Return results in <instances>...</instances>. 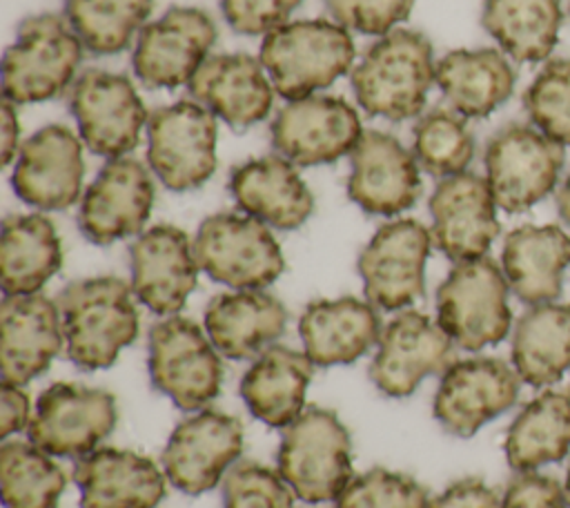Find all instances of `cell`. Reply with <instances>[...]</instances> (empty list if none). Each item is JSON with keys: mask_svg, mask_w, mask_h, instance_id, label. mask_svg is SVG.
<instances>
[{"mask_svg": "<svg viewBox=\"0 0 570 508\" xmlns=\"http://www.w3.org/2000/svg\"><path fill=\"white\" fill-rule=\"evenodd\" d=\"M67 359L80 370L109 368L138 336L131 283L94 276L69 283L58 294Z\"/></svg>", "mask_w": 570, "mask_h": 508, "instance_id": "obj_1", "label": "cell"}, {"mask_svg": "<svg viewBox=\"0 0 570 508\" xmlns=\"http://www.w3.org/2000/svg\"><path fill=\"white\" fill-rule=\"evenodd\" d=\"M432 42L412 29H392L352 69L356 102L370 116L407 120L421 114L434 82Z\"/></svg>", "mask_w": 570, "mask_h": 508, "instance_id": "obj_2", "label": "cell"}, {"mask_svg": "<svg viewBox=\"0 0 570 508\" xmlns=\"http://www.w3.org/2000/svg\"><path fill=\"white\" fill-rule=\"evenodd\" d=\"M354 62V42L345 27L323 18L285 22L261 45V65L274 89L289 100L330 87Z\"/></svg>", "mask_w": 570, "mask_h": 508, "instance_id": "obj_3", "label": "cell"}, {"mask_svg": "<svg viewBox=\"0 0 570 508\" xmlns=\"http://www.w3.org/2000/svg\"><path fill=\"white\" fill-rule=\"evenodd\" d=\"M278 475L305 504L336 501L352 479V441L336 412L303 410L283 432Z\"/></svg>", "mask_w": 570, "mask_h": 508, "instance_id": "obj_4", "label": "cell"}, {"mask_svg": "<svg viewBox=\"0 0 570 508\" xmlns=\"http://www.w3.org/2000/svg\"><path fill=\"white\" fill-rule=\"evenodd\" d=\"M82 42L69 20L56 13L29 16L2 58V91L13 105L60 96L82 58Z\"/></svg>", "mask_w": 570, "mask_h": 508, "instance_id": "obj_5", "label": "cell"}, {"mask_svg": "<svg viewBox=\"0 0 570 508\" xmlns=\"http://www.w3.org/2000/svg\"><path fill=\"white\" fill-rule=\"evenodd\" d=\"M508 290L505 274L492 258L456 263L436 290V323L463 350L497 345L512 325Z\"/></svg>", "mask_w": 570, "mask_h": 508, "instance_id": "obj_6", "label": "cell"}, {"mask_svg": "<svg viewBox=\"0 0 570 508\" xmlns=\"http://www.w3.org/2000/svg\"><path fill=\"white\" fill-rule=\"evenodd\" d=\"M194 256L209 279L236 290H261L285 270L283 252L267 225L234 212H218L200 223Z\"/></svg>", "mask_w": 570, "mask_h": 508, "instance_id": "obj_7", "label": "cell"}, {"mask_svg": "<svg viewBox=\"0 0 570 508\" xmlns=\"http://www.w3.org/2000/svg\"><path fill=\"white\" fill-rule=\"evenodd\" d=\"M483 165L497 207L519 214L557 187L563 167V145L532 125L510 123L488 140Z\"/></svg>", "mask_w": 570, "mask_h": 508, "instance_id": "obj_8", "label": "cell"}, {"mask_svg": "<svg viewBox=\"0 0 570 508\" xmlns=\"http://www.w3.org/2000/svg\"><path fill=\"white\" fill-rule=\"evenodd\" d=\"M151 385L180 410H200L223 383V363L212 339L185 316H167L149 330Z\"/></svg>", "mask_w": 570, "mask_h": 508, "instance_id": "obj_9", "label": "cell"}, {"mask_svg": "<svg viewBox=\"0 0 570 508\" xmlns=\"http://www.w3.org/2000/svg\"><path fill=\"white\" fill-rule=\"evenodd\" d=\"M216 116L196 100L149 114L147 160L167 189L189 192L216 169Z\"/></svg>", "mask_w": 570, "mask_h": 508, "instance_id": "obj_10", "label": "cell"}, {"mask_svg": "<svg viewBox=\"0 0 570 508\" xmlns=\"http://www.w3.org/2000/svg\"><path fill=\"white\" fill-rule=\"evenodd\" d=\"M432 232L412 218L381 225L358 254L365 299L379 310H403L425 292Z\"/></svg>", "mask_w": 570, "mask_h": 508, "instance_id": "obj_11", "label": "cell"}, {"mask_svg": "<svg viewBox=\"0 0 570 508\" xmlns=\"http://www.w3.org/2000/svg\"><path fill=\"white\" fill-rule=\"evenodd\" d=\"M116 419L118 410L111 392L62 381L38 397L27 437L51 457L80 459L96 450L114 430Z\"/></svg>", "mask_w": 570, "mask_h": 508, "instance_id": "obj_12", "label": "cell"}, {"mask_svg": "<svg viewBox=\"0 0 570 508\" xmlns=\"http://www.w3.org/2000/svg\"><path fill=\"white\" fill-rule=\"evenodd\" d=\"M69 109L85 145L105 158L127 156L149 120L129 78L105 69H89L73 82Z\"/></svg>", "mask_w": 570, "mask_h": 508, "instance_id": "obj_13", "label": "cell"}, {"mask_svg": "<svg viewBox=\"0 0 570 508\" xmlns=\"http://www.w3.org/2000/svg\"><path fill=\"white\" fill-rule=\"evenodd\" d=\"M216 42L214 20L196 7H171L138 31L131 56L145 87L174 89L189 85Z\"/></svg>", "mask_w": 570, "mask_h": 508, "instance_id": "obj_14", "label": "cell"}, {"mask_svg": "<svg viewBox=\"0 0 570 508\" xmlns=\"http://www.w3.org/2000/svg\"><path fill=\"white\" fill-rule=\"evenodd\" d=\"M514 368L492 356L452 361L439 381L432 412L454 437H472L481 426L510 410L519 397Z\"/></svg>", "mask_w": 570, "mask_h": 508, "instance_id": "obj_15", "label": "cell"}, {"mask_svg": "<svg viewBox=\"0 0 570 508\" xmlns=\"http://www.w3.org/2000/svg\"><path fill=\"white\" fill-rule=\"evenodd\" d=\"M361 136L363 129L356 109L334 96L292 100L272 123L274 149L301 167L334 163L352 154Z\"/></svg>", "mask_w": 570, "mask_h": 508, "instance_id": "obj_16", "label": "cell"}, {"mask_svg": "<svg viewBox=\"0 0 570 508\" xmlns=\"http://www.w3.org/2000/svg\"><path fill=\"white\" fill-rule=\"evenodd\" d=\"M243 452V426L218 410H200L183 419L163 450V472L187 495L212 490Z\"/></svg>", "mask_w": 570, "mask_h": 508, "instance_id": "obj_17", "label": "cell"}, {"mask_svg": "<svg viewBox=\"0 0 570 508\" xmlns=\"http://www.w3.org/2000/svg\"><path fill=\"white\" fill-rule=\"evenodd\" d=\"M452 352L454 343L439 323L405 310L381 330L370 379L387 397H410L425 377L452 363Z\"/></svg>", "mask_w": 570, "mask_h": 508, "instance_id": "obj_18", "label": "cell"}, {"mask_svg": "<svg viewBox=\"0 0 570 508\" xmlns=\"http://www.w3.org/2000/svg\"><path fill=\"white\" fill-rule=\"evenodd\" d=\"M154 205L147 167L131 158H109L87 187L78 209V227L87 241L109 245L142 229Z\"/></svg>", "mask_w": 570, "mask_h": 508, "instance_id": "obj_19", "label": "cell"}, {"mask_svg": "<svg viewBox=\"0 0 570 508\" xmlns=\"http://www.w3.org/2000/svg\"><path fill=\"white\" fill-rule=\"evenodd\" d=\"M432 241L454 263L485 256L499 234L497 203L483 176L441 178L430 196Z\"/></svg>", "mask_w": 570, "mask_h": 508, "instance_id": "obj_20", "label": "cell"}, {"mask_svg": "<svg viewBox=\"0 0 570 508\" xmlns=\"http://www.w3.org/2000/svg\"><path fill=\"white\" fill-rule=\"evenodd\" d=\"M134 296L154 314L174 316L198 285L194 243L174 225L145 229L129 247Z\"/></svg>", "mask_w": 570, "mask_h": 508, "instance_id": "obj_21", "label": "cell"}, {"mask_svg": "<svg viewBox=\"0 0 570 508\" xmlns=\"http://www.w3.org/2000/svg\"><path fill=\"white\" fill-rule=\"evenodd\" d=\"M82 174L78 136L65 125H47L20 145L11 185L18 198L31 207L67 209L80 196Z\"/></svg>", "mask_w": 570, "mask_h": 508, "instance_id": "obj_22", "label": "cell"}, {"mask_svg": "<svg viewBox=\"0 0 570 508\" xmlns=\"http://www.w3.org/2000/svg\"><path fill=\"white\" fill-rule=\"evenodd\" d=\"M419 194L414 154L385 131H363L352 152L347 196L367 214L394 216L412 207Z\"/></svg>", "mask_w": 570, "mask_h": 508, "instance_id": "obj_23", "label": "cell"}, {"mask_svg": "<svg viewBox=\"0 0 570 508\" xmlns=\"http://www.w3.org/2000/svg\"><path fill=\"white\" fill-rule=\"evenodd\" d=\"M0 332L2 381L16 385L40 377L65 343L58 303L40 292L4 296Z\"/></svg>", "mask_w": 570, "mask_h": 508, "instance_id": "obj_24", "label": "cell"}, {"mask_svg": "<svg viewBox=\"0 0 570 508\" xmlns=\"http://www.w3.org/2000/svg\"><path fill=\"white\" fill-rule=\"evenodd\" d=\"M80 508H156L165 497V472L131 450L96 448L76 459Z\"/></svg>", "mask_w": 570, "mask_h": 508, "instance_id": "obj_25", "label": "cell"}, {"mask_svg": "<svg viewBox=\"0 0 570 508\" xmlns=\"http://www.w3.org/2000/svg\"><path fill=\"white\" fill-rule=\"evenodd\" d=\"M189 94L229 127L247 129L267 116L274 85L261 60L247 53H218L196 71Z\"/></svg>", "mask_w": 570, "mask_h": 508, "instance_id": "obj_26", "label": "cell"}, {"mask_svg": "<svg viewBox=\"0 0 570 508\" xmlns=\"http://www.w3.org/2000/svg\"><path fill=\"white\" fill-rule=\"evenodd\" d=\"M229 192L247 216L276 229L301 227L314 209L309 187L298 176L294 163L281 154L261 156L234 167Z\"/></svg>", "mask_w": 570, "mask_h": 508, "instance_id": "obj_27", "label": "cell"}, {"mask_svg": "<svg viewBox=\"0 0 570 508\" xmlns=\"http://www.w3.org/2000/svg\"><path fill=\"white\" fill-rule=\"evenodd\" d=\"M381 319L370 301L356 296L312 301L298 321L305 354L314 365H347L381 336Z\"/></svg>", "mask_w": 570, "mask_h": 508, "instance_id": "obj_28", "label": "cell"}, {"mask_svg": "<svg viewBox=\"0 0 570 508\" xmlns=\"http://www.w3.org/2000/svg\"><path fill=\"white\" fill-rule=\"evenodd\" d=\"M570 267V234L559 225H521L501 250V270L510 290L530 305L554 301Z\"/></svg>", "mask_w": 570, "mask_h": 508, "instance_id": "obj_29", "label": "cell"}, {"mask_svg": "<svg viewBox=\"0 0 570 508\" xmlns=\"http://www.w3.org/2000/svg\"><path fill=\"white\" fill-rule=\"evenodd\" d=\"M285 305L263 290L214 296L205 307V330L227 359L243 361L267 350L285 330Z\"/></svg>", "mask_w": 570, "mask_h": 508, "instance_id": "obj_30", "label": "cell"}, {"mask_svg": "<svg viewBox=\"0 0 570 508\" xmlns=\"http://www.w3.org/2000/svg\"><path fill=\"white\" fill-rule=\"evenodd\" d=\"M314 363L305 352L269 345L245 370L240 397L254 419L269 428H287L305 406Z\"/></svg>", "mask_w": 570, "mask_h": 508, "instance_id": "obj_31", "label": "cell"}, {"mask_svg": "<svg viewBox=\"0 0 570 508\" xmlns=\"http://www.w3.org/2000/svg\"><path fill=\"white\" fill-rule=\"evenodd\" d=\"M514 69L497 49H454L434 69V82L450 109L463 118H485L514 91Z\"/></svg>", "mask_w": 570, "mask_h": 508, "instance_id": "obj_32", "label": "cell"}, {"mask_svg": "<svg viewBox=\"0 0 570 508\" xmlns=\"http://www.w3.org/2000/svg\"><path fill=\"white\" fill-rule=\"evenodd\" d=\"M512 365L532 388L552 385L570 370V303H539L517 321Z\"/></svg>", "mask_w": 570, "mask_h": 508, "instance_id": "obj_33", "label": "cell"}, {"mask_svg": "<svg viewBox=\"0 0 570 508\" xmlns=\"http://www.w3.org/2000/svg\"><path fill=\"white\" fill-rule=\"evenodd\" d=\"M62 265V247L53 223L42 214L4 218L0 270L4 296L36 294Z\"/></svg>", "mask_w": 570, "mask_h": 508, "instance_id": "obj_34", "label": "cell"}, {"mask_svg": "<svg viewBox=\"0 0 570 508\" xmlns=\"http://www.w3.org/2000/svg\"><path fill=\"white\" fill-rule=\"evenodd\" d=\"M483 29L517 62L546 60L563 25L561 0H483Z\"/></svg>", "mask_w": 570, "mask_h": 508, "instance_id": "obj_35", "label": "cell"}, {"mask_svg": "<svg viewBox=\"0 0 570 508\" xmlns=\"http://www.w3.org/2000/svg\"><path fill=\"white\" fill-rule=\"evenodd\" d=\"M503 450L517 472L561 461L570 450V397L550 390L532 399L510 423Z\"/></svg>", "mask_w": 570, "mask_h": 508, "instance_id": "obj_36", "label": "cell"}, {"mask_svg": "<svg viewBox=\"0 0 570 508\" xmlns=\"http://www.w3.org/2000/svg\"><path fill=\"white\" fill-rule=\"evenodd\" d=\"M67 486L62 468L31 441L0 448V488L4 508H58Z\"/></svg>", "mask_w": 570, "mask_h": 508, "instance_id": "obj_37", "label": "cell"}, {"mask_svg": "<svg viewBox=\"0 0 570 508\" xmlns=\"http://www.w3.org/2000/svg\"><path fill=\"white\" fill-rule=\"evenodd\" d=\"M151 7L154 0H65V18L85 49L114 56L129 47Z\"/></svg>", "mask_w": 570, "mask_h": 508, "instance_id": "obj_38", "label": "cell"}, {"mask_svg": "<svg viewBox=\"0 0 570 508\" xmlns=\"http://www.w3.org/2000/svg\"><path fill=\"white\" fill-rule=\"evenodd\" d=\"M412 136L416 163L436 178L465 172L474 158V136L465 118L450 107H439L421 116Z\"/></svg>", "mask_w": 570, "mask_h": 508, "instance_id": "obj_39", "label": "cell"}, {"mask_svg": "<svg viewBox=\"0 0 570 508\" xmlns=\"http://www.w3.org/2000/svg\"><path fill=\"white\" fill-rule=\"evenodd\" d=\"M523 109L532 127L559 145H570V58L543 65L523 94Z\"/></svg>", "mask_w": 570, "mask_h": 508, "instance_id": "obj_40", "label": "cell"}, {"mask_svg": "<svg viewBox=\"0 0 570 508\" xmlns=\"http://www.w3.org/2000/svg\"><path fill=\"white\" fill-rule=\"evenodd\" d=\"M428 490L416 479L387 468L352 477L336 497V508H428Z\"/></svg>", "mask_w": 570, "mask_h": 508, "instance_id": "obj_41", "label": "cell"}, {"mask_svg": "<svg viewBox=\"0 0 570 508\" xmlns=\"http://www.w3.org/2000/svg\"><path fill=\"white\" fill-rule=\"evenodd\" d=\"M223 508H294V492L278 470L240 461L223 479Z\"/></svg>", "mask_w": 570, "mask_h": 508, "instance_id": "obj_42", "label": "cell"}, {"mask_svg": "<svg viewBox=\"0 0 570 508\" xmlns=\"http://www.w3.org/2000/svg\"><path fill=\"white\" fill-rule=\"evenodd\" d=\"M325 7L345 29L365 36H385L410 16L414 0H325Z\"/></svg>", "mask_w": 570, "mask_h": 508, "instance_id": "obj_43", "label": "cell"}, {"mask_svg": "<svg viewBox=\"0 0 570 508\" xmlns=\"http://www.w3.org/2000/svg\"><path fill=\"white\" fill-rule=\"evenodd\" d=\"M303 0H220L227 25L243 36H267L287 22Z\"/></svg>", "mask_w": 570, "mask_h": 508, "instance_id": "obj_44", "label": "cell"}, {"mask_svg": "<svg viewBox=\"0 0 570 508\" xmlns=\"http://www.w3.org/2000/svg\"><path fill=\"white\" fill-rule=\"evenodd\" d=\"M501 508H570L566 488L548 475L517 472L505 486Z\"/></svg>", "mask_w": 570, "mask_h": 508, "instance_id": "obj_45", "label": "cell"}, {"mask_svg": "<svg viewBox=\"0 0 570 508\" xmlns=\"http://www.w3.org/2000/svg\"><path fill=\"white\" fill-rule=\"evenodd\" d=\"M428 508H501L499 495L479 477H465L430 499Z\"/></svg>", "mask_w": 570, "mask_h": 508, "instance_id": "obj_46", "label": "cell"}, {"mask_svg": "<svg viewBox=\"0 0 570 508\" xmlns=\"http://www.w3.org/2000/svg\"><path fill=\"white\" fill-rule=\"evenodd\" d=\"M29 421H31L29 394L22 390V385L2 381V392H0V434H2V439L27 428Z\"/></svg>", "mask_w": 570, "mask_h": 508, "instance_id": "obj_47", "label": "cell"}, {"mask_svg": "<svg viewBox=\"0 0 570 508\" xmlns=\"http://www.w3.org/2000/svg\"><path fill=\"white\" fill-rule=\"evenodd\" d=\"M18 140H20V125L13 102H2V163L9 165L18 156Z\"/></svg>", "mask_w": 570, "mask_h": 508, "instance_id": "obj_48", "label": "cell"}, {"mask_svg": "<svg viewBox=\"0 0 570 508\" xmlns=\"http://www.w3.org/2000/svg\"><path fill=\"white\" fill-rule=\"evenodd\" d=\"M557 209L561 221L570 227V174L563 178L559 192H557Z\"/></svg>", "mask_w": 570, "mask_h": 508, "instance_id": "obj_49", "label": "cell"}, {"mask_svg": "<svg viewBox=\"0 0 570 508\" xmlns=\"http://www.w3.org/2000/svg\"><path fill=\"white\" fill-rule=\"evenodd\" d=\"M566 497H568V504H570V468H568V475H566Z\"/></svg>", "mask_w": 570, "mask_h": 508, "instance_id": "obj_50", "label": "cell"}]
</instances>
